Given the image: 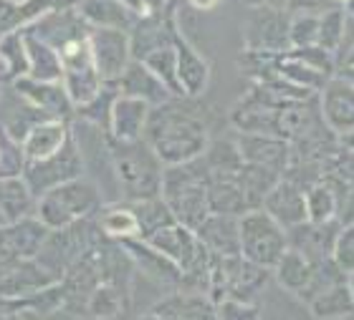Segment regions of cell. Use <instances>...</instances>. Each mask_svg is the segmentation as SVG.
<instances>
[{"instance_id":"obj_39","label":"cell","mask_w":354,"mask_h":320,"mask_svg":"<svg viewBox=\"0 0 354 320\" xmlns=\"http://www.w3.org/2000/svg\"><path fill=\"white\" fill-rule=\"evenodd\" d=\"M279 59H281V53L243 48V51L238 53V71L243 73L251 83H259V81H276V79H281Z\"/></svg>"},{"instance_id":"obj_62","label":"cell","mask_w":354,"mask_h":320,"mask_svg":"<svg viewBox=\"0 0 354 320\" xmlns=\"http://www.w3.org/2000/svg\"><path fill=\"white\" fill-rule=\"evenodd\" d=\"M0 83H6V68H3V61H0Z\"/></svg>"},{"instance_id":"obj_30","label":"cell","mask_w":354,"mask_h":320,"mask_svg":"<svg viewBox=\"0 0 354 320\" xmlns=\"http://www.w3.org/2000/svg\"><path fill=\"white\" fill-rule=\"evenodd\" d=\"M3 232H6V240H8V245H10V250H13L21 260H36L51 230H48L36 214H30V217L18 219V222L3 225Z\"/></svg>"},{"instance_id":"obj_26","label":"cell","mask_w":354,"mask_h":320,"mask_svg":"<svg viewBox=\"0 0 354 320\" xmlns=\"http://www.w3.org/2000/svg\"><path fill=\"white\" fill-rule=\"evenodd\" d=\"M53 283H59V277H53L36 260H23L8 275L0 277V303L33 295V292L44 290V288H48Z\"/></svg>"},{"instance_id":"obj_31","label":"cell","mask_w":354,"mask_h":320,"mask_svg":"<svg viewBox=\"0 0 354 320\" xmlns=\"http://www.w3.org/2000/svg\"><path fill=\"white\" fill-rule=\"evenodd\" d=\"M94 219L104 240L124 242V240H132V237H140V222H137L132 204L127 202L104 204Z\"/></svg>"},{"instance_id":"obj_16","label":"cell","mask_w":354,"mask_h":320,"mask_svg":"<svg viewBox=\"0 0 354 320\" xmlns=\"http://www.w3.org/2000/svg\"><path fill=\"white\" fill-rule=\"evenodd\" d=\"M124 252L132 260L134 270L142 272V275L152 280L155 285H165V288H172V290H180V283H183V270L177 268L175 262H170L162 252H157L149 242H145L142 237H132V240L119 242Z\"/></svg>"},{"instance_id":"obj_2","label":"cell","mask_w":354,"mask_h":320,"mask_svg":"<svg viewBox=\"0 0 354 320\" xmlns=\"http://www.w3.org/2000/svg\"><path fill=\"white\" fill-rule=\"evenodd\" d=\"M106 159H109L111 174L117 182L119 202L134 204L160 197L165 167L145 139L111 141L106 137Z\"/></svg>"},{"instance_id":"obj_33","label":"cell","mask_w":354,"mask_h":320,"mask_svg":"<svg viewBox=\"0 0 354 320\" xmlns=\"http://www.w3.org/2000/svg\"><path fill=\"white\" fill-rule=\"evenodd\" d=\"M36 214V197L28 190L23 177H3L0 179V217L8 222H18L23 217Z\"/></svg>"},{"instance_id":"obj_40","label":"cell","mask_w":354,"mask_h":320,"mask_svg":"<svg viewBox=\"0 0 354 320\" xmlns=\"http://www.w3.org/2000/svg\"><path fill=\"white\" fill-rule=\"evenodd\" d=\"M304 194H306V222L324 225V222L339 219V199L326 182H317Z\"/></svg>"},{"instance_id":"obj_35","label":"cell","mask_w":354,"mask_h":320,"mask_svg":"<svg viewBox=\"0 0 354 320\" xmlns=\"http://www.w3.org/2000/svg\"><path fill=\"white\" fill-rule=\"evenodd\" d=\"M132 292L122 290L119 285L102 283L86 300V318L91 320H117L124 315Z\"/></svg>"},{"instance_id":"obj_28","label":"cell","mask_w":354,"mask_h":320,"mask_svg":"<svg viewBox=\"0 0 354 320\" xmlns=\"http://www.w3.org/2000/svg\"><path fill=\"white\" fill-rule=\"evenodd\" d=\"M76 10L86 21L88 28H111L124 30V33H129L134 21L140 18L132 8H127L119 0H79Z\"/></svg>"},{"instance_id":"obj_52","label":"cell","mask_w":354,"mask_h":320,"mask_svg":"<svg viewBox=\"0 0 354 320\" xmlns=\"http://www.w3.org/2000/svg\"><path fill=\"white\" fill-rule=\"evenodd\" d=\"M245 6H251V8H276V10H286L288 0H245Z\"/></svg>"},{"instance_id":"obj_49","label":"cell","mask_w":354,"mask_h":320,"mask_svg":"<svg viewBox=\"0 0 354 320\" xmlns=\"http://www.w3.org/2000/svg\"><path fill=\"white\" fill-rule=\"evenodd\" d=\"M218 320H263L261 303H245V300H223L218 303Z\"/></svg>"},{"instance_id":"obj_5","label":"cell","mask_w":354,"mask_h":320,"mask_svg":"<svg viewBox=\"0 0 354 320\" xmlns=\"http://www.w3.org/2000/svg\"><path fill=\"white\" fill-rule=\"evenodd\" d=\"M102 240L104 237L99 232V227H96V219H82V222H74V225L64 227V230H51L41 252H38L36 262L44 270H48L53 277L61 280L68 268H74L76 262L82 260L88 250H94Z\"/></svg>"},{"instance_id":"obj_48","label":"cell","mask_w":354,"mask_h":320,"mask_svg":"<svg viewBox=\"0 0 354 320\" xmlns=\"http://www.w3.org/2000/svg\"><path fill=\"white\" fill-rule=\"evenodd\" d=\"M332 257L347 275H352L354 272V222H347V225L339 227V234H337V240H334Z\"/></svg>"},{"instance_id":"obj_18","label":"cell","mask_w":354,"mask_h":320,"mask_svg":"<svg viewBox=\"0 0 354 320\" xmlns=\"http://www.w3.org/2000/svg\"><path fill=\"white\" fill-rule=\"evenodd\" d=\"M261 210L276 219L283 230H291V227L306 222V194L301 187H296L294 182L281 177L271 187V192L263 197Z\"/></svg>"},{"instance_id":"obj_23","label":"cell","mask_w":354,"mask_h":320,"mask_svg":"<svg viewBox=\"0 0 354 320\" xmlns=\"http://www.w3.org/2000/svg\"><path fill=\"white\" fill-rule=\"evenodd\" d=\"M152 106L140 99H129V96H117L114 106H111L109 119V134L111 141H140L147 129V119Z\"/></svg>"},{"instance_id":"obj_47","label":"cell","mask_w":354,"mask_h":320,"mask_svg":"<svg viewBox=\"0 0 354 320\" xmlns=\"http://www.w3.org/2000/svg\"><path fill=\"white\" fill-rule=\"evenodd\" d=\"M26 157H23L21 141H15L3 126H0V179L3 177H23Z\"/></svg>"},{"instance_id":"obj_41","label":"cell","mask_w":354,"mask_h":320,"mask_svg":"<svg viewBox=\"0 0 354 320\" xmlns=\"http://www.w3.org/2000/svg\"><path fill=\"white\" fill-rule=\"evenodd\" d=\"M344 30H347V13L342 6L326 8L319 13V36L317 46H322L324 51L339 56L342 46H344Z\"/></svg>"},{"instance_id":"obj_13","label":"cell","mask_w":354,"mask_h":320,"mask_svg":"<svg viewBox=\"0 0 354 320\" xmlns=\"http://www.w3.org/2000/svg\"><path fill=\"white\" fill-rule=\"evenodd\" d=\"M223 272H225V300H245V303H261V295L268 288L273 270H266L243 260L241 255L221 257Z\"/></svg>"},{"instance_id":"obj_10","label":"cell","mask_w":354,"mask_h":320,"mask_svg":"<svg viewBox=\"0 0 354 320\" xmlns=\"http://www.w3.org/2000/svg\"><path fill=\"white\" fill-rule=\"evenodd\" d=\"M88 48H91L96 71L102 76L104 86H114L127 66L132 63L129 36L124 30L91 28L88 30Z\"/></svg>"},{"instance_id":"obj_34","label":"cell","mask_w":354,"mask_h":320,"mask_svg":"<svg viewBox=\"0 0 354 320\" xmlns=\"http://www.w3.org/2000/svg\"><path fill=\"white\" fill-rule=\"evenodd\" d=\"M23 30V41H26V53H28V79L36 81H61V59L59 51L53 46L44 43L41 38L33 33Z\"/></svg>"},{"instance_id":"obj_61","label":"cell","mask_w":354,"mask_h":320,"mask_svg":"<svg viewBox=\"0 0 354 320\" xmlns=\"http://www.w3.org/2000/svg\"><path fill=\"white\" fill-rule=\"evenodd\" d=\"M347 285H349V292H352V300H354V272L347 275Z\"/></svg>"},{"instance_id":"obj_51","label":"cell","mask_w":354,"mask_h":320,"mask_svg":"<svg viewBox=\"0 0 354 320\" xmlns=\"http://www.w3.org/2000/svg\"><path fill=\"white\" fill-rule=\"evenodd\" d=\"M334 76L354 88V63H339V66H337V73H334Z\"/></svg>"},{"instance_id":"obj_25","label":"cell","mask_w":354,"mask_h":320,"mask_svg":"<svg viewBox=\"0 0 354 320\" xmlns=\"http://www.w3.org/2000/svg\"><path fill=\"white\" fill-rule=\"evenodd\" d=\"M200 245L218 257L241 255V240H238V217L230 214H207L203 225L195 230Z\"/></svg>"},{"instance_id":"obj_24","label":"cell","mask_w":354,"mask_h":320,"mask_svg":"<svg viewBox=\"0 0 354 320\" xmlns=\"http://www.w3.org/2000/svg\"><path fill=\"white\" fill-rule=\"evenodd\" d=\"M170 6V3H167ZM129 36L132 61H142L152 51L170 46V10L165 8L162 13H145L134 21Z\"/></svg>"},{"instance_id":"obj_60","label":"cell","mask_w":354,"mask_h":320,"mask_svg":"<svg viewBox=\"0 0 354 320\" xmlns=\"http://www.w3.org/2000/svg\"><path fill=\"white\" fill-rule=\"evenodd\" d=\"M137 320H165L162 315H157L155 310H149V313H145L142 318H137Z\"/></svg>"},{"instance_id":"obj_54","label":"cell","mask_w":354,"mask_h":320,"mask_svg":"<svg viewBox=\"0 0 354 320\" xmlns=\"http://www.w3.org/2000/svg\"><path fill=\"white\" fill-rule=\"evenodd\" d=\"M187 3H190L195 10H203V13H205V10H213V8H218V3H221V0H187Z\"/></svg>"},{"instance_id":"obj_38","label":"cell","mask_w":354,"mask_h":320,"mask_svg":"<svg viewBox=\"0 0 354 320\" xmlns=\"http://www.w3.org/2000/svg\"><path fill=\"white\" fill-rule=\"evenodd\" d=\"M279 73H281V79L291 81V83H296V86H301V88H309V91H314V94H322L326 83L334 79V76H326V73H322L319 68L309 66L306 61L296 59L291 51L281 53Z\"/></svg>"},{"instance_id":"obj_63","label":"cell","mask_w":354,"mask_h":320,"mask_svg":"<svg viewBox=\"0 0 354 320\" xmlns=\"http://www.w3.org/2000/svg\"><path fill=\"white\" fill-rule=\"evenodd\" d=\"M334 3H347V0H334Z\"/></svg>"},{"instance_id":"obj_19","label":"cell","mask_w":354,"mask_h":320,"mask_svg":"<svg viewBox=\"0 0 354 320\" xmlns=\"http://www.w3.org/2000/svg\"><path fill=\"white\" fill-rule=\"evenodd\" d=\"M342 222L334 219V222H324V225H314V222H304V225H296L288 232V248L299 250L309 262H324L332 257L334 252V240L339 234Z\"/></svg>"},{"instance_id":"obj_22","label":"cell","mask_w":354,"mask_h":320,"mask_svg":"<svg viewBox=\"0 0 354 320\" xmlns=\"http://www.w3.org/2000/svg\"><path fill=\"white\" fill-rule=\"evenodd\" d=\"M119 96H129V99H140V101L149 103L152 109L155 106H162L165 101H170L172 96L170 91L162 86V81L157 79L155 73L149 71L142 61H132L127 66L124 73L117 79L114 83Z\"/></svg>"},{"instance_id":"obj_43","label":"cell","mask_w":354,"mask_h":320,"mask_svg":"<svg viewBox=\"0 0 354 320\" xmlns=\"http://www.w3.org/2000/svg\"><path fill=\"white\" fill-rule=\"evenodd\" d=\"M142 63L147 66L149 71L162 81V86L170 91V96H175V99H183L185 91H183V83H180V76H177V59H175L172 46H162V48L152 51L149 56H145V59H142Z\"/></svg>"},{"instance_id":"obj_55","label":"cell","mask_w":354,"mask_h":320,"mask_svg":"<svg viewBox=\"0 0 354 320\" xmlns=\"http://www.w3.org/2000/svg\"><path fill=\"white\" fill-rule=\"evenodd\" d=\"M339 63H354V41L349 43V48L342 56H337V66Z\"/></svg>"},{"instance_id":"obj_11","label":"cell","mask_w":354,"mask_h":320,"mask_svg":"<svg viewBox=\"0 0 354 320\" xmlns=\"http://www.w3.org/2000/svg\"><path fill=\"white\" fill-rule=\"evenodd\" d=\"M288 21L291 13L276 8H251V18L243 30V48L253 51H288Z\"/></svg>"},{"instance_id":"obj_3","label":"cell","mask_w":354,"mask_h":320,"mask_svg":"<svg viewBox=\"0 0 354 320\" xmlns=\"http://www.w3.org/2000/svg\"><path fill=\"white\" fill-rule=\"evenodd\" d=\"M160 197L170 207L172 217L195 232L203 225V219L210 214V207H207V167L203 157L187 161V164L165 167Z\"/></svg>"},{"instance_id":"obj_64","label":"cell","mask_w":354,"mask_h":320,"mask_svg":"<svg viewBox=\"0 0 354 320\" xmlns=\"http://www.w3.org/2000/svg\"><path fill=\"white\" fill-rule=\"evenodd\" d=\"M0 225H6V219H3V217H0Z\"/></svg>"},{"instance_id":"obj_56","label":"cell","mask_w":354,"mask_h":320,"mask_svg":"<svg viewBox=\"0 0 354 320\" xmlns=\"http://www.w3.org/2000/svg\"><path fill=\"white\" fill-rule=\"evenodd\" d=\"M119 3H124L127 8H132L137 15H145V3H142V0H119Z\"/></svg>"},{"instance_id":"obj_50","label":"cell","mask_w":354,"mask_h":320,"mask_svg":"<svg viewBox=\"0 0 354 320\" xmlns=\"http://www.w3.org/2000/svg\"><path fill=\"white\" fill-rule=\"evenodd\" d=\"M334 6H337L334 0H288L286 13H322Z\"/></svg>"},{"instance_id":"obj_15","label":"cell","mask_w":354,"mask_h":320,"mask_svg":"<svg viewBox=\"0 0 354 320\" xmlns=\"http://www.w3.org/2000/svg\"><path fill=\"white\" fill-rule=\"evenodd\" d=\"M28 33H33L36 38H41L44 43L53 46L56 51H61L66 43L76 41V38L88 36V26L84 21L76 8H56L44 13L38 21H33L30 26H26Z\"/></svg>"},{"instance_id":"obj_27","label":"cell","mask_w":354,"mask_h":320,"mask_svg":"<svg viewBox=\"0 0 354 320\" xmlns=\"http://www.w3.org/2000/svg\"><path fill=\"white\" fill-rule=\"evenodd\" d=\"M243 96L261 103V106H268V109H288V106H301V103L317 101L319 99V94H314L309 88L296 86V83H291L286 79L251 83V88Z\"/></svg>"},{"instance_id":"obj_1","label":"cell","mask_w":354,"mask_h":320,"mask_svg":"<svg viewBox=\"0 0 354 320\" xmlns=\"http://www.w3.org/2000/svg\"><path fill=\"white\" fill-rule=\"evenodd\" d=\"M145 141L162 161V167H177L200 159L213 141L210 109L200 99H175L149 111Z\"/></svg>"},{"instance_id":"obj_42","label":"cell","mask_w":354,"mask_h":320,"mask_svg":"<svg viewBox=\"0 0 354 320\" xmlns=\"http://www.w3.org/2000/svg\"><path fill=\"white\" fill-rule=\"evenodd\" d=\"M0 61L6 68V83H13L15 79L28 76V53H26L23 30H13V33L0 38Z\"/></svg>"},{"instance_id":"obj_58","label":"cell","mask_w":354,"mask_h":320,"mask_svg":"<svg viewBox=\"0 0 354 320\" xmlns=\"http://www.w3.org/2000/svg\"><path fill=\"white\" fill-rule=\"evenodd\" d=\"M339 146H342V149H352V152H354V131H352V134H344V137H339Z\"/></svg>"},{"instance_id":"obj_14","label":"cell","mask_w":354,"mask_h":320,"mask_svg":"<svg viewBox=\"0 0 354 320\" xmlns=\"http://www.w3.org/2000/svg\"><path fill=\"white\" fill-rule=\"evenodd\" d=\"M273 277L279 283L281 290H286L291 298H296L301 306H309V300L319 292V280H317V265L309 262L299 250L288 248L283 252L276 268H273Z\"/></svg>"},{"instance_id":"obj_53","label":"cell","mask_w":354,"mask_h":320,"mask_svg":"<svg viewBox=\"0 0 354 320\" xmlns=\"http://www.w3.org/2000/svg\"><path fill=\"white\" fill-rule=\"evenodd\" d=\"M145 3V13H162L170 0H142Z\"/></svg>"},{"instance_id":"obj_6","label":"cell","mask_w":354,"mask_h":320,"mask_svg":"<svg viewBox=\"0 0 354 320\" xmlns=\"http://www.w3.org/2000/svg\"><path fill=\"white\" fill-rule=\"evenodd\" d=\"M241 257L259 268L273 270L288 250V232L263 210H251L238 217Z\"/></svg>"},{"instance_id":"obj_8","label":"cell","mask_w":354,"mask_h":320,"mask_svg":"<svg viewBox=\"0 0 354 320\" xmlns=\"http://www.w3.org/2000/svg\"><path fill=\"white\" fill-rule=\"evenodd\" d=\"M82 177H86V157H84L82 144L76 141L74 129H71V137L66 139V144L61 146L53 157L26 164V169H23V179H26L28 190L33 192L36 199L53 187L71 182V179H82Z\"/></svg>"},{"instance_id":"obj_59","label":"cell","mask_w":354,"mask_h":320,"mask_svg":"<svg viewBox=\"0 0 354 320\" xmlns=\"http://www.w3.org/2000/svg\"><path fill=\"white\" fill-rule=\"evenodd\" d=\"M342 8H344V13H347L349 18L354 21V0H347V3H342Z\"/></svg>"},{"instance_id":"obj_57","label":"cell","mask_w":354,"mask_h":320,"mask_svg":"<svg viewBox=\"0 0 354 320\" xmlns=\"http://www.w3.org/2000/svg\"><path fill=\"white\" fill-rule=\"evenodd\" d=\"M46 3L56 10V8H76V3H79V0H46Z\"/></svg>"},{"instance_id":"obj_4","label":"cell","mask_w":354,"mask_h":320,"mask_svg":"<svg viewBox=\"0 0 354 320\" xmlns=\"http://www.w3.org/2000/svg\"><path fill=\"white\" fill-rule=\"evenodd\" d=\"M104 204L106 202H104L102 187L94 179L82 177V179L59 184V187H53V190L38 197L36 217L48 230H64L74 222L96 217Z\"/></svg>"},{"instance_id":"obj_44","label":"cell","mask_w":354,"mask_h":320,"mask_svg":"<svg viewBox=\"0 0 354 320\" xmlns=\"http://www.w3.org/2000/svg\"><path fill=\"white\" fill-rule=\"evenodd\" d=\"M117 88L114 86H104L99 94L82 106V109L74 111V121H82L86 126H94V129L109 134V119H111V106H114V99H117Z\"/></svg>"},{"instance_id":"obj_12","label":"cell","mask_w":354,"mask_h":320,"mask_svg":"<svg viewBox=\"0 0 354 320\" xmlns=\"http://www.w3.org/2000/svg\"><path fill=\"white\" fill-rule=\"evenodd\" d=\"M10 88L15 91V96L23 103L33 106L36 111L46 114L51 119H71L74 121V106L68 101L66 88L61 81H36V79H15L10 83Z\"/></svg>"},{"instance_id":"obj_32","label":"cell","mask_w":354,"mask_h":320,"mask_svg":"<svg viewBox=\"0 0 354 320\" xmlns=\"http://www.w3.org/2000/svg\"><path fill=\"white\" fill-rule=\"evenodd\" d=\"M309 313L314 320H347L354 315V300L349 292L347 280L334 283L324 290H319L309 300Z\"/></svg>"},{"instance_id":"obj_9","label":"cell","mask_w":354,"mask_h":320,"mask_svg":"<svg viewBox=\"0 0 354 320\" xmlns=\"http://www.w3.org/2000/svg\"><path fill=\"white\" fill-rule=\"evenodd\" d=\"M170 46L177 59V76L183 83L185 96L200 99L210 86V63L195 46L187 41L180 23V0H170Z\"/></svg>"},{"instance_id":"obj_21","label":"cell","mask_w":354,"mask_h":320,"mask_svg":"<svg viewBox=\"0 0 354 320\" xmlns=\"http://www.w3.org/2000/svg\"><path fill=\"white\" fill-rule=\"evenodd\" d=\"M68 137H71V119H44L21 141L26 164L44 161L48 157H53L61 146L66 144Z\"/></svg>"},{"instance_id":"obj_36","label":"cell","mask_w":354,"mask_h":320,"mask_svg":"<svg viewBox=\"0 0 354 320\" xmlns=\"http://www.w3.org/2000/svg\"><path fill=\"white\" fill-rule=\"evenodd\" d=\"M53 10L46 0H0V38L21 30Z\"/></svg>"},{"instance_id":"obj_45","label":"cell","mask_w":354,"mask_h":320,"mask_svg":"<svg viewBox=\"0 0 354 320\" xmlns=\"http://www.w3.org/2000/svg\"><path fill=\"white\" fill-rule=\"evenodd\" d=\"M134 214H137V222H140V237L147 240L149 234L157 232L160 227H165L167 222H172V212L170 207L162 202V197H155V199H145V202H134L132 204Z\"/></svg>"},{"instance_id":"obj_46","label":"cell","mask_w":354,"mask_h":320,"mask_svg":"<svg viewBox=\"0 0 354 320\" xmlns=\"http://www.w3.org/2000/svg\"><path fill=\"white\" fill-rule=\"evenodd\" d=\"M319 13H291L288 21V48H309L317 46Z\"/></svg>"},{"instance_id":"obj_17","label":"cell","mask_w":354,"mask_h":320,"mask_svg":"<svg viewBox=\"0 0 354 320\" xmlns=\"http://www.w3.org/2000/svg\"><path fill=\"white\" fill-rule=\"evenodd\" d=\"M319 114L337 137L354 131V88L334 76L319 94Z\"/></svg>"},{"instance_id":"obj_29","label":"cell","mask_w":354,"mask_h":320,"mask_svg":"<svg viewBox=\"0 0 354 320\" xmlns=\"http://www.w3.org/2000/svg\"><path fill=\"white\" fill-rule=\"evenodd\" d=\"M152 310L165 320H218V308L213 306V300L200 292L172 290Z\"/></svg>"},{"instance_id":"obj_20","label":"cell","mask_w":354,"mask_h":320,"mask_svg":"<svg viewBox=\"0 0 354 320\" xmlns=\"http://www.w3.org/2000/svg\"><path fill=\"white\" fill-rule=\"evenodd\" d=\"M236 141L243 161L271 169L276 174L286 172L288 161H291V144L288 141L276 137H256V134H236Z\"/></svg>"},{"instance_id":"obj_7","label":"cell","mask_w":354,"mask_h":320,"mask_svg":"<svg viewBox=\"0 0 354 320\" xmlns=\"http://www.w3.org/2000/svg\"><path fill=\"white\" fill-rule=\"evenodd\" d=\"M61 59V83L66 88L71 106L82 109L104 88V81L96 71L94 56L88 48V36L76 38L59 51Z\"/></svg>"},{"instance_id":"obj_37","label":"cell","mask_w":354,"mask_h":320,"mask_svg":"<svg viewBox=\"0 0 354 320\" xmlns=\"http://www.w3.org/2000/svg\"><path fill=\"white\" fill-rule=\"evenodd\" d=\"M236 179L241 184V192H243L245 202L251 210H261V202H263V197L271 192V187L281 179V174L271 172V169L259 167V164H248L243 161L241 169L236 172Z\"/></svg>"}]
</instances>
